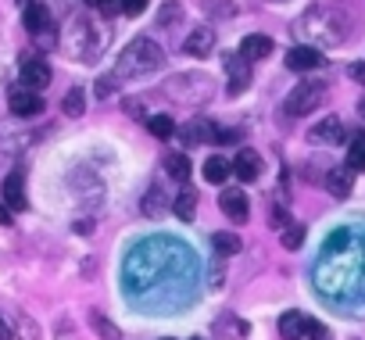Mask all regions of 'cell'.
<instances>
[{"mask_svg": "<svg viewBox=\"0 0 365 340\" xmlns=\"http://www.w3.org/2000/svg\"><path fill=\"white\" fill-rule=\"evenodd\" d=\"M19 4H22V8H29V4H33V0H19Z\"/></svg>", "mask_w": 365, "mask_h": 340, "instance_id": "obj_39", "label": "cell"}, {"mask_svg": "<svg viewBox=\"0 0 365 340\" xmlns=\"http://www.w3.org/2000/svg\"><path fill=\"white\" fill-rule=\"evenodd\" d=\"M322 101H326V83L308 79V83H297V86L290 90V97L283 101V111H287L290 118H301V115L319 111V104H322Z\"/></svg>", "mask_w": 365, "mask_h": 340, "instance_id": "obj_4", "label": "cell"}, {"mask_svg": "<svg viewBox=\"0 0 365 340\" xmlns=\"http://www.w3.org/2000/svg\"><path fill=\"white\" fill-rule=\"evenodd\" d=\"M161 165H165V172H168L172 180H179V183L190 180V158L182 154V150H168V154L161 158Z\"/></svg>", "mask_w": 365, "mask_h": 340, "instance_id": "obj_20", "label": "cell"}, {"mask_svg": "<svg viewBox=\"0 0 365 340\" xmlns=\"http://www.w3.org/2000/svg\"><path fill=\"white\" fill-rule=\"evenodd\" d=\"M230 165H233V176H237L240 183H255V180L262 176V158H258V150H251V147H240Z\"/></svg>", "mask_w": 365, "mask_h": 340, "instance_id": "obj_11", "label": "cell"}, {"mask_svg": "<svg viewBox=\"0 0 365 340\" xmlns=\"http://www.w3.org/2000/svg\"><path fill=\"white\" fill-rule=\"evenodd\" d=\"M215 43H219V36H215L212 26H194L190 36L182 40V51H187L190 58H208V54L215 51Z\"/></svg>", "mask_w": 365, "mask_h": 340, "instance_id": "obj_10", "label": "cell"}, {"mask_svg": "<svg viewBox=\"0 0 365 340\" xmlns=\"http://www.w3.org/2000/svg\"><path fill=\"white\" fill-rule=\"evenodd\" d=\"M361 115H365V101H361Z\"/></svg>", "mask_w": 365, "mask_h": 340, "instance_id": "obj_40", "label": "cell"}, {"mask_svg": "<svg viewBox=\"0 0 365 340\" xmlns=\"http://www.w3.org/2000/svg\"><path fill=\"white\" fill-rule=\"evenodd\" d=\"M90 326H93V333H97L101 340H122L118 326H115L108 315H101V311H90Z\"/></svg>", "mask_w": 365, "mask_h": 340, "instance_id": "obj_25", "label": "cell"}, {"mask_svg": "<svg viewBox=\"0 0 365 340\" xmlns=\"http://www.w3.org/2000/svg\"><path fill=\"white\" fill-rule=\"evenodd\" d=\"M240 58H247V61H262V58H269L272 54V40L269 36H244L240 40V51H237Z\"/></svg>", "mask_w": 365, "mask_h": 340, "instance_id": "obj_19", "label": "cell"}, {"mask_svg": "<svg viewBox=\"0 0 365 340\" xmlns=\"http://www.w3.org/2000/svg\"><path fill=\"white\" fill-rule=\"evenodd\" d=\"M347 76H351L354 83H361V86H365V61H354V65L347 68Z\"/></svg>", "mask_w": 365, "mask_h": 340, "instance_id": "obj_36", "label": "cell"}, {"mask_svg": "<svg viewBox=\"0 0 365 340\" xmlns=\"http://www.w3.org/2000/svg\"><path fill=\"white\" fill-rule=\"evenodd\" d=\"M308 140H312V143H326V147H329V143H340V140H344V125H340V118L329 115V118L315 122L312 133H308Z\"/></svg>", "mask_w": 365, "mask_h": 340, "instance_id": "obj_17", "label": "cell"}, {"mask_svg": "<svg viewBox=\"0 0 365 340\" xmlns=\"http://www.w3.org/2000/svg\"><path fill=\"white\" fill-rule=\"evenodd\" d=\"M8 222H11V208L0 205V226H8Z\"/></svg>", "mask_w": 365, "mask_h": 340, "instance_id": "obj_38", "label": "cell"}, {"mask_svg": "<svg viewBox=\"0 0 365 340\" xmlns=\"http://www.w3.org/2000/svg\"><path fill=\"white\" fill-rule=\"evenodd\" d=\"M172 212H175L182 222H194V215H197V190H194V187H182V190L175 194V201H172Z\"/></svg>", "mask_w": 365, "mask_h": 340, "instance_id": "obj_21", "label": "cell"}, {"mask_svg": "<svg viewBox=\"0 0 365 340\" xmlns=\"http://www.w3.org/2000/svg\"><path fill=\"white\" fill-rule=\"evenodd\" d=\"M61 108H65V115L79 118V115L86 111V97H83V90H79V86H72V90L61 97Z\"/></svg>", "mask_w": 365, "mask_h": 340, "instance_id": "obj_27", "label": "cell"}, {"mask_svg": "<svg viewBox=\"0 0 365 340\" xmlns=\"http://www.w3.org/2000/svg\"><path fill=\"white\" fill-rule=\"evenodd\" d=\"M0 194H4L0 201H4L11 212H22V208H26V176H22V172H11V176L4 180V187H0Z\"/></svg>", "mask_w": 365, "mask_h": 340, "instance_id": "obj_16", "label": "cell"}, {"mask_svg": "<svg viewBox=\"0 0 365 340\" xmlns=\"http://www.w3.org/2000/svg\"><path fill=\"white\" fill-rule=\"evenodd\" d=\"M8 108L15 115L29 118V115H40L43 111V97L36 90H29V86H15V90H8Z\"/></svg>", "mask_w": 365, "mask_h": 340, "instance_id": "obj_9", "label": "cell"}, {"mask_svg": "<svg viewBox=\"0 0 365 340\" xmlns=\"http://www.w3.org/2000/svg\"><path fill=\"white\" fill-rule=\"evenodd\" d=\"M165 93L175 101V104H208L212 97V79L205 72H182V76H172L165 83Z\"/></svg>", "mask_w": 365, "mask_h": 340, "instance_id": "obj_3", "label": "cell"}, {"mask_svg": "<svg viewBox=\"0 0 365 340\" xmlns=\"http://www.w3.org/2000/svg\"><path fill=\"white\" fill-rule=\"evenodd\" d=\"M165 208H168V197H165V190L154 183V187L143 194V215H147V219H158V215H165Z\"/></svg>", "mask_w": 365, "mask_h": 340, "instance_id": "obj_23", "label": "cell"}, {"mask_svg": "<svg viewBox=\"0 0 365 340\" xmlns=\"http://www.w3.org/2000/svg\"><path fill=\"white\" fill-rule=\"evenodd\" d=\"M219 208H222L226 219H233V222H247V215H251V201H247V194H240V190H222Z\"/></svg>", "mask_w": 365, "mask_h": 340, "instance_id": "obj_14", "label": "cell"}, {"mask_svg": "<svg viewBox=\"0 0 365 340\" xmlns=\"http://www.w3.org/2000/svg\"><path fill=\"white\" fill-rule=\"evenodd\" d=\"M347 168L351 172H365V129H358L347 143Z\"/></svg>", "mask_w": 365, "mask_h": 340, "instance_id": "obj_22", "label": "cell"}, {"mask_svg": "<svg viewBox=\"0 0 365 340\" xmlns=\"http://www.w3.org/2000/svg\"><path fill=\"white\" fill-rule=\"evenodd\" d=\"M276 4H283V0H276Z\"/></svg>", "mask_w": 365, "mask_h": 340, "instance_id": "obj_41", "label": "cell"}, {"mask_svg": "<svg viewBox=\"0 0 365 340\" xmlns=\"http://www.w3.org/2000/svg\"><path fill=\"white\" fill-rule=\"evenodd\" d=\"M51 65L43 61V58H36V54H22V86H29V90H47L51 86Z\"/></svg>", "mask_w": 365, "mask_h": 340, "instance_id": "obj_7", "label": "cell"}, {"mask_svg": "<svg viewBox=\"0 0 365 340\" xmlns=\"http://www.w3.org/2000/svg\"><path fill=\"white\" fill-rule=\"evenodd\" d=\"M11 319H15V326H19V340H40V329H36V322H33L26 311H15Z\"/></svg>", "mask_w": 365, "mask_h": 340, "instance_id": "obj_29", "label": "cell"}, {"mask_svg": "<svg viewBox=\"0 0 365 340\" xmlns=\"http://www.w3.org/2000/svg\"><path fill=\"white\" fill-rule=\"evenodd\" d=\"M179 15H182V4H175V0H172V4H165V8L158 11V19H154V22H158L161 29H168V26L179 19Z\"/></svg>", "mask_w": 365, "mask_h": 340, "instance_id": "obj_30", "label": "cell"}, {"mask_svg": "<svg viewBox=\"0 0 365 340\" xmlns=\"http://www.w3.org/2000/svg\"><path fill=\"white\" fill-rule=\"evenodd\" d=\"M165 65V51L150 40V36H136L125 51H122V58H118V65H115V79H136V76H150V72H158Z\"/></svg>", "mask_w": 365, "mask_h": 340, "instance_id": "obj_2", "label": "cell"}, {"mask_svg": "<svg viewBox=\"0 0 365 340\" xmlns=\"http://www.w3.org/2000/svg\"><path fill=\"white\" fill-rule=\"evenodd\" d=\"M351 176H354V172H351L347 165H329L326 176H322V183H326V190H329L333 197H347V194H351V183H354Z\"/></svg>", "mask_w": 365, "mask_h": 340, "instance_id": "obj_15", "label": "cell"}, {"mask_svg": "<svg viewBox=\"0 0 365 340\" xmlns=\"http://www.w3.org/2000/svg\"><path fill=\"white\" fill-rule=\"evenodd\" d=\"M0 340H15V329H11V322L0 315Z\"/></svg>", "mask_w": 365, "mask_h": 340, "instance_id": "obj_37", "label": "cell"}, {"mask_svg": "<svg viewBox=\"0 0 365 340\" xmlns=\"http://www.w3.org/2000/svg\"><path fill=\"white\" fill-rule=\"evenodd\" d=\"M319 65H322V54L308 43H297V47L287 51V68H294V72H312Z\"/></svg>", "mask_w": 365, "mask_h": 340, "instance_id": "obj_13", "label": "cell"}, {"mask_svg": "<svg viewBox=\"0 0 365 340\" xmlns=\"http://www.w3.org/2000/svg\"><path fill=\"white\" fill-rule=\"evenodd\" d=\"M147 8V0H122V15H140Z\"/></svg>", "mask_w": 365, "mask_h": 340, "instance_id": "obj_35", "label": "cell"}, {"mask_svg": "<svg viewBox=\"0 0 365 340\" xmlns=\"http://www.w3.org/2000/svg\"><path fill=\"white\" fill-rule=\"evenodd\" d=\"M65 43H68V54H76L79 61H93L97 51H101V36H97V29L86 19H72L68 22Z\"/></svg>", "mask_w": 365, "mask_h": 340, "instance_id": "obj_5", "label": "cell"}, {"mask_svg": "<svg viewBox=\"0 0 365 340\" xmlns=\"http://www.w3.org/2000/svg\"><path fill=\"white\" fill-rule=\"evenodd\" d=\"M226 76H230V97L244 93L251 86V61L240 54H226Z\"/></svg>", "mask_w": 365, "mask_h": 340, "instance_id": "obj_12", "label": "cell"}, {"mask_svg": "<svg viewBox=\"0 0 365 340\" xmlns=\"http://www.w3.org/2000/svg\"><path fill=\"white\" fill-rule=\"evenodd\" d=\"M26 29H29V36H33L43 51H51V47L58 43V33H54V22H51V8L40 4V0H33V4L26 8Z\"/></svg>", "mask_w": 365, "mask_h": 340, "instance_id": "obj_6", "label": "cell"}, {"mask_svg": "<svg viewBox=\"0 0 365 340\" xmlns=\"http://www.w3.org/2000/svg\"><path fill=\"white\" fill-rule=\"evenodd\" d=\"M179 136H182V143L187 147H201V143H208V140H219V125L212 122V118H205V115H197V118H190L182 129H175Z\"/></svg>", "mask_w": 365, "mask_h": 340, "instance_id": "obj_8", "label": "cell"}, {"mask_svg": "<svg viewBox=\"0 0 365 340\" xmlns=\"http://www.w3.org/2000/svg\"><path fill=\"white\" fill-rule=\"evenodd\" d=\"M205 11H212V15H230L233 4H226V0H205Z\"/></svg>", "mask_w": 365, "mask_h": 340, "instance_id": "obj_34", "label": "cell"}, {"mask_svg": "<svg viewBox=\"0 0 365 340\" xmlns=\"http://www.w3.org/2000/svg\"><path fill=\"white\" fill-rule=\"evenodd\" d=\"M147 129H150L158 140H168V136H175V122H172L168 115H150V118H147Z\"/></svg>", "mask_w": 365, "mask_h": 340, "instance_id": "obj_28", "label": "cell"}, {"mask_svg": "<svg viewBox=\"0 0 365 340\" xmlns=\"http://www.w3.org/2000/svg\"><path fill=\"white\" fill-rule=\"evenodd\" d=\"M115 83H118V79H115L111 72H108V76H101V79H97V97H108V93H115Z\"/></svg>", "mask_w": 365, "mask_h": 340, "instance_id": "obj_33", "label": "cell"}, {"mask_svg": "<svg viewBox=\"0 0 365 340\" xmlns=\"http://www.w3.org/2000/svg\"><path fill=\"white\" fill-rule=\"evenodd\" d=\"M230 176H233V165L226 158H208L205 161V180L208 183H226Z\"/></svg>", "mask_w": 365, "mask_h": 340, "instance_id": "obj_24", "label": "cell"}, {"mask_svg": "<svg viewBox=\"0 0 365 340\" xmlns=\"http://www.w3.org/2000/svg\"><path fill=\"white\" fill-rule=\"evenodd\" d=\"M165 340H172V336H165Z\"/></svg>", "mask_w": 365, "mask_h": 340, "instance_id": "obj_42", "label": "cell"}, {"mask_svg": "<svg viewBox=\"0 0 365 340\" xmlns=\"http://www.w3.org/2000/svg\"><path fill=\"white\" fill-rule=\"evenodd\" d=\"M294 33L319 43V47H333V43H344L347 33H351V19L333 8V4H312L297 22H294Z\"/></svg>", "mask_w": 365, "mask_h": 340, "instance_id": "obj_1", "label": "cell"}, {"mask_svg": "<svg viewBox=\"0 0 365 340\" xmlns=\"http://www.w3.org/2000/svg\"><path fill=\"white\" fill-rule=\"evenodd\" d=\"M279 336L283 340H304L308 336V319L301 311H283L279 315Z\"/></svg>", "mask_w": 365, "mask_h": 340, "instance_id": "obj_18", "label": "cell"}, {"mask_svg": "<svg viewBox=\"0 0 365 340\" xmlns=\"http://www.w3.org/2000/svg\"><path fill=\"white\" fill-rule=\"evenodd\" d=\"M212 247L222 258H233V254H240V237L237 233H212Z\"/></svg>", "mask_w": 365, "mask_h": 340, "instance_id": "obj_26", "label": "cell"}, {"mask_svg": "<svg viewBox=\"0 0 365 340\" xmlns=\"http://www.w3.org/2000/svg\"><path fill=\"white\" fill-rule=\"evenodd\" d=\"M301 240H304V230L290 222V226L283 230V247H287V251H297V247H301Z\"/></svg>", "mask_w": 365, "mask_h": 340, "instance_id": "obj_31", "label": "cell"}, {"mask_svg": "<svg viewBox=\"0 0 365 340\" xmlns=\"http://www.w3.org/2000/svg\"><path fill=\"white\" fill-rule=\"evenodd\" d=\"M86 8H97L104 15H115V11H122V0H86Z\"/></svg>", "mask_w": 365, "mask_h": 340, "instance_id": "obj_32", "label": "cell"}]
</instances>
